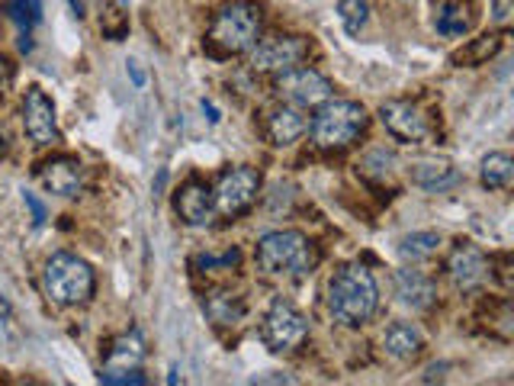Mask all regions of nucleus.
Segmentation results:
<instances>
[{
	"instance_id": "nucleus-16",
	"label": "nucleus",
	"mask_w": 514,
	"mask_h": 386,
	"mask_svg": "<svg viewBox=\"0 0 514 386\" xmlns=\"http://www.w3.org/2000/svg\"><path fill=\"white\" fill-rule=\"evenodd\" d=\"M396 290H399V299L411 309H431L434 299H437V290H434L431 277H425L421 271H399L396 274Z\"/></svg>"
},
{
	"instance_id": "nucleus-8",
	"label": "nucleus",
	"mask_w": 514,
	"mask_h": 386,
	"mask_svg": "<svg viewBox=\"0 0 514 386\" xmlns=\"http://www.w3.org/2000/svg\"><path fill=\"white\" fill-rule=\"evenodd\" d=\"M308 335V322L293 303L287 299H273V306L267 309L264 326H261V338L271 351L283 354V351H296Z\"/></svg>"
},
{
	"instance_id": "nucleus-7",
	"label": "nucleus",
	"mask_w": 514,
	"mask_h": 386,
	"mask_svg": "<svg viewBox=\"0 0 514 386\" xmlns=\"http://www.w3.org/2000/svg\"><path fill=\"white\" fill-rule=\"evenodd\" d=\"M273 94L287 106L308 110V106H318L328 100L331 81L325 75H318L316 68H287V71H280L277 81H273Z\"/></svg>"
},
{
	"instance_id": "nucleus-30",
	"label": "nucleus",
	"mask_w": 514,
	"mask_h": 386,
	"mask_svg": "<svg viewBox=\"0 0 514 386\" xmlns=\"http://www.w3.org/2000/svg\"><path fill=\"white\" fill-rule=\"evenodd\" d=\"M23 200H26V207H30V213H32V225H42L49 216H45V207H42V200H39L36 193H23Z\"/></svg>"
},
{
	"instance_id": "nucleus-6",
	"label": "nucleus",
	"mask_w": 514,
	"mask_h": 386,
	"mask_svg": "<svg viewBox=\"0 0 514 386\" xmlns=\"http://www.w3.org/2000/svg\"><path fill=\"white\" fill-rule=\"evenodd\" d=\"M257 190H261V174L248 164H235V168H225L216 180L213 190V203L219 216H242L244 209H251V203L257 200Z\"/></svg>"
},
{
	"instance_id": "nucleus-20",
	"label": "nucleus",
	"mask_w": 514,
	"mask_h": 386,
	"mask_svg": "<svg viewBox=\"0 0 514 386\" xmlns=\"http://www.w3.org/2000/svg\"><path fill=\"white\" fill-rule=\"evenodd\" d=\"M501 52V36L499 32H492V36H479L473 39L466 49H460V52L450 55V61L454 65H466V68H476V65H485L489 59H495V55Z\"/></svg>"
},
{
	"instance_id": "nucleus-33",
	"label": "nucleus",
	"mask_w": 514,
	"mask_h": 386,
	"mask_svg": "<svg viewBox=\"0 0 514 386\" xmlns=\"http://www.w3.org/2000/svg\"><path fill=\"white\" fill-rule=\"evenodd\" d=\"M251 383H293V380L283 377V373H271V377H254Z\"/></svg>"
},
{
	"instance_id": "nucleus-12",
	"label": "nucleus",
	"mask_w": 514,
	"mask_h": 386,
	"mask_svg": "<svg viewBox=\"0 0 514 386\" xmlns=\"http://www.w3.org/2000/svg\"><path fill=\"white\" fill-rule=\"evenodd\" d=\"M23 129L36 145L59 142V123H55V106L45 96V90L30 87L23 96Z\"/></svg>"
},
{
	"instance_id": "nucleus-25",
	"label": "nucleus",
	"mask_w": 514,
	"mask_h": 386,
	"mask_svg": "<svg viewBox=\"0 0 514 386\" xmlns=\"http://www.w3.org/2000/svg\"><path fill=\"white\" fill-rule=\"evenodd\" d=\"M100 30L110 42H123L125 32H129V14H125L123 4L116 0H106L100 7Z\"/></svg>"
},
{
	"instance_id": "nucleus-28",
	"label": "nucleus",
	"mask_w": 514,
	"mask_h": 386,
	"mask_svg": "<svg viewBox=\"0 0 514 386\" xmlns=\"http://www.w3.org/2000/svg\"><path fill=\"white\" fill-rule=\"evenodd\" d=\"M238 261H242V254L232 248V252H225L222 258H213V254H199V258H193V268H199L206 274V271H232L238 268Z\"/></svg>"
},
{
	"instance_id": "nucleus-9",
	"label": "nucleus",
	"mask_w": 514,
	"mask_h": 386,
	"mask_svg": "<svg viewBox=\"0 0 514 386\" xmlns=\"http://www.w3.org/2000/svg\"><path fill=\"white\" fill-rule=\"evenodd\" d=\"M308 55V42L302 36H267L257 39L248 49V68L261 75H280L287 68H296Z\"/></svg>"
},
{
	"instance_id": "nucleus-35",
	"label": "nucleus",
	"mask_w": 514,
	"mask_h": 386,
	"mask_svg": "<svg viewBox=\"0 0 514 386\" xmlns=\"http://www.w3.org/2000/svg\"><path fill=\"white\" fill-rule=\"evenodd\" d=\"M68 4H71L74 16H78V20H84V0H68Z\"/></svg>"
},
{
	"instance_id": "nucleus-15",
	"label": "nucleus",
	"mask_w": 514,
	"mask_h": 386,
	"mask_svg": "<svg viewBox=\"0 0 514 386\" xmlns=\"http://www.w3.org/2000/svg\"><path fill=\"white\" fill-rule=\"evenodd\" d=\"M145 335L139 328H129L125 335L113 338L110 354H106V371H135L145 361Z\"/></svg>"
},
{
	"instance_id": "nucleus-29",
	"label": "nucleus",
	"mask_w": 514,
	"mask_h": 386,
	"mask_svg": "<svg viewBox=\"0 0 514 386\" xmlns=\"http://www.w3.org/2000/svg\"><path fill=\"white\" fill-rule=\"evenodd\" d=\"M100 383H110V386H145V373H139V367L135 371H103L100 373Z\"/></svg>"
},
{
	"instance_id": "nucleus-3",
	"label": "nucleus",
	"mask_w": 514,
	"mask_h": 386,
	"mask_svg": "<svg viewBox=\"0 0 514 386\" xmlns=\"http://www.w3.org/2000/svg\"><path fill=\"white\" fill-rule=\"evenodd\" d=\"M367 110L353 100H325V104L316 106V116L308 123V133H312V142L325 152H341L347 145L360 139L367 133Z\"/></svg>"
},
{
	"instance_id": "nucleus-26",
	"label": "nucleus",
	"mask_w": 514,
	"mask_h": 386,
	"mask_svg": "<svg viewBox=\"0 0 514 386\" xmlns=\"http://www.w3.org/2000/svg\"><path fill=\"white\" fill-rule=\"evenodd\" d=\"M7 16L20 26L23 32H30L42 20V0H10Z\"/></svg>"
},
{
	"instance_id": "nucleus-34",
	"label": "nucleus",
	"mask_w": 514,
	"mask_h": 386,
	"mask_svg": "<svg viewBox=\"0 0 514 386\" xmlns=\"http://www.w3.org/2000/svg\"><path fill=\"white\" fill-rule=\"evenodd\" d=\"M203 113L209 116V123H219V110L213 104H206V100H203Z\"/></svg>"
},
{
	"instance_id": "nucleus-14",
	"label": "nucleus",
	"mask_w": 514,
	"mask_h": 386,
	"mask_svg": "<svg viewBox=\"0 0 514 386\" xmlns=\"http://www.w3.org/2000/svg\"><path fill=\"white\" fill-rule=\"evenodd\" d=\"M39 180L59 197H74L84 184V164L71 155H55L39 164Z\"/></svg>"
},
{
	"instance_id": "nucleus-23",
	"label": "nucleus",
	"mask_w": 514,
	"mask_h": 386,
	"mask_svg": "<svg viewBox=\"0 0 514 386\" xmlns=\"http://www.w3.org/2000/svg\"><path fill=\"white\" fill-rule=\"evenodd\" d=\"M206 312H209V319L216 326H238L244 316V306L235 293H213L206 299Z\"/></svg>"
},
{
	"instance_id": "nucleus-36",
	"label": "nucleus",
	"mask_w": 514,
	"mask_h": 386,
	"mask_svg": "<svg viewBox=\"0 0 514 386\" xmlns=\"http://www.w3.org/2000/svg\"><path fill=\"white\" fill-rule=\"evenodd\" d=\"M4 152H7V142H4V135H0V158H4Z\"/></svg>"
},
{
	"instance_id": "nucleus-19",
	"label": "nucleus",
	"mask_w": 514,
	"mask_h": 386,
	"mask_svg": "<svg viewBox=\"0 0 514 386\" xmlns=\"http://www.w3.org/2000/svg\"><path fill=\"white\" fill-rule=\"evenodd\" d=\"M411 180L425 190H447V187L460 184V171L454 164H411Z\"/></svg>"
},
{
	"instance_id": "nucleus-24",
	"label": "nucleus",
	"mask_w": 514,
	"mask_h": 386,
	"mask_svg": "<svg viewBox=\"0 0 514 386\" xmlns=\"http://www.w3.org/2000/svg\"><path fill=\"white\" fill-rule=\"evenodd\" d=\"M437 248H441V235H437V232H415V235L402 238L399 252H402L405 261L418 264V261L434 258V254H437Z\"/></svg>"
},
{
	"instance_id": "nucleus-22",
	"label": "nucleus",
	"mask_w": 514,
	"mask_h": 386,
	"mask_svg": "<svg viewBox=\"0 0 514 386\" xmlns=\"http://www.w3.org/2000/svg\"><path fill=\"white\" fill-rule=\"evenodd\" d=\"M514 178V161L508 152H492L482 158V184L489 190H505Z\"/></svg>"
},
{
	"instance_id": "nucleus-31",
	"label": "nucleus",
	"mask_w": 514,
	"mask_h": 386,
	"mask_svg": "<svg viewBox=\"0 0 514 386\" xmlns=\"http://www.w3.org/2000/svg\"><path fill=\"white\" fill-rule=\"evenodd\" d=\"M492 14H495V20H499V23H505L508 14H511V0H495Z\"/></svg>"
},
{
	"instance_id": "nucleus-1",
	"label": "nucleus",
	"mask_w": 514,
	"mask_h": 386,
	"mask_svg": "<svg viewBox=\"0 0 514 386\" xmlns=\"http://www.w3.org/2000/svg\"><path fill=\"white\" fill-rule=\"evenodd\" d=\"M380 306V290L363 264H344L328 280V309L341 326H363Z\"/></svg>"
},
{
	"instance_id": "nucleus-27",
	"label": "nucleus",
	"mask_w": 514,
	"mask_h": 386,
	"mask_svg": "<svg viewBox=\"0 0 514 386\" xmlns=\"http://www.w3.org/2000/svg\"><path fill=\"white\" fill-rule=\"evenodd\" d=\"M367 0H341L338 4V16L341 23H344V30L351 32V36H357L360 30H363V23H367Z\"/></svg>"
},
{
	"instance_id": "nucleus-10",
	"label": "nucleus",
	"mask_w": 514,
	"mask_h": 386,
	"mask_svg": "<svg viewBox=\"0 0 514 386\" xmlns=\"http://www.w3.org/2000/svg\"><path fill=\"white\" fill-rule=\"evenodd\" d=\"M380 119L382 126L390 129L392 139L405 142V145H425L431 139V126H427V116L408 100H390V104L380 106Z\"/></svg>"
},
{
	"instance_id": "nucleus-2",
	"label": "nucleus",
	"mask_w": 514,
	"mask_h": 386,
	"mask_svg": "<svg viewBox=\"0 0 514 386\" xmlns=\"http://www.w3.org/2000/svg\"><path fill=\"white\" fill-rule=\"evenodd\" d=\"M254 254L261 271L271 277H293V280H299V277H308L318 268V248L296 229L267 232L257 242Z\"/></svg>"
},
{
	"instance_id": "nucleus-5",
	"label": "nucleus",
	"mask_w": 514,
	"mask_h": 386,
	"mask_svg": "<svg viewBox=\"0 0 514 386\" xmlns=\"http://www.w3.org/2000/svg\"><path fill=\"white\" fill-rule=\"evenodd\" d=\"M261 26H264V16H261L257 4H248V0L225 4V7L213 16L209 45L222 55H242L261 39Z\"/></svg>"
},
{
	"instance_id": "nucleus-21",
	"label": "nucleus",
	"mask_w": 514,
	"mask_h": 386,
	"mask_svg": "<svg viewBox=\"0 0 514 386\" xmlns=\"http://www.w3.org/2000/svg\"><path fill=\"white\" fill-rule=\"evenodd\" d=\"M434 26H437V32L441 36H466V32L473 30V14L463 4H444V7H437V14H434Z\"/></svg>"
},
{
	"instance_id": "nucleus-11",
	"label": "nucleus",
	"mask_w": 514,
	"mask_h": 386,
	"mask_svg": "<svg viewBox=\"0 0 514 386\" xmlns=\"http://www.w3.org/2000/svg\"><path fill=\"white\" fill-rule=\"evenodd\" d=\"M489 268H492V264H489L485 252L479 245H473V242H460V245L447 254V277L463 293L482 287L485 277H489Z\"/></svg>"
},
{
	"instance_id": "nucleus-17",
	"label": "nucleus",
	"mask_w": 514,
	"mask_h": 386,
	"mask_svg": "<svg viewBox=\"0 0 514 386\" xmlns=\"http://www.w3.org/2000/svg\"><path fill=\"white\" fill-rule=\"evenodd\" d=\"M306 133V119L296 106H277V110L267 113V135H271L273 145H293L299 135Z\"/></svg>"
},
{
	"instance_id": "nucleus-32",
	"label": "nucleus",
	"mask_w": 514,
	"mask_h": 386,
	"mask_svg": "<svg viewBox=\"0 0 514 386\" xmlns=\"http://www.w3.org/2000/svg\"><path fill=\"white\" fill-rule=\"evenodd\" d=\"M129 75H133V84H135V87H145V71H142V68H139V61H129Z\"/></svg>"
},
{
	"instance_id": "nucleus-4",
	"label": "nucleus",
	"mask_w": 514,
	"mask_h": 386,
	"mask_svg": "<svg viewBox=\"0 0 514 386\" xmlns=\"http://www.w3.org/2000/svg\"><path fill=\"white\" fill-rule=\"evenodd\" d=\"M96 277L87 261L71 252H55L45 261L42 271V290L51 303L59 306H81L94 297Z\"/></svg>"
},
{
	"instance_id": "nucleus-13",
	"label": "nucleus",
	"mask_w": 514,
	"mask_h": 386,
	"mask_svg": "<svg viewBox=\"0 0 514 386\" xmlns=\"http://www.w3.org/2000/svg\"><path fill=\"white\" fill-rule=\"evenodd\" d=\"M174 207H177V216H180L187 225H209L216 216L213 190L197 178H190L180 190H177Z\"/></svg>"
},
{
	"instance_id": "nucleus-18",
	"label": "nucleus",
	"mask_w": 514,
	"mask_h": 386,
	"mask_svg": "<svg viewBox=\"0 0 514 386\" xmlns=\"http://www.w3.org/2000/svg\"><path fill=\"white\" fill-rule=\"evenodd\" d=\"M382 345H386V351H390L396 361H415V357L421 354V348H425L418 328L405 326V322H396V326L386 328Z\"/></svg>"
}]
</instances>
